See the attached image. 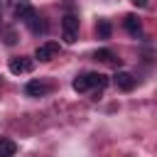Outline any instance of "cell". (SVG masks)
Wrapping results in <instances>:
<instances>
[{
	"label": "cell",
	"mask_w": 157,
	"mask_h": 157,
	"mask_svg": "<svg viewBox=\"0 0 157 157\" xmlns=\"http://www.w3.org/2000/svg\"><path fill=\"white\" fill-rule=\"evenodd\" d=\"M61 37H64L66 44H74L78 39V17L76 15L69 12V15L61 17Z\"/></svg>",
	"instance_id": "cell-1"
},
{
	"label": "cell",
	"mask_w": 157,
	"mask_h": 157,
	"mask_svg": "<svg viewBox=\"0 0 157 157\" xmlns=\"http://www.w3.org/2000/svg\"><path fill=\"white\" fill-rule=\"evenodd\" d=\"M56 54H59V42H42L34 49V59H39V61H52Z\"/></svg>",
	"instance_id": "cell-2"
},
{
	"label": "cell",
	"mask_w": 157,
	"mask_h": 157,
	"mask_svg": "<svg viewBox=\"0 0 157 157\" xmlns=\"http://www.w3.org/2000/svg\"><path fill=\"white\" fill-rule=\"evenodd\" d=\"M32 69H34V61H32L29 56H12V59H10V71H12L15 76L29 74Z\"/></svg>",
	"instance_id": "cell-3"
},
{
	"label": "cell",
	"mask_w": 157,
	"mask_h": 157,
	"mask_svg": "<svg viewBox=\"0 0 157 157\" xmlns=\"http://www.w3.org/2000/svg\"><path fill=\"white\" fill-rule=\"evenodd\" d=\"M113 83H115V88H118V91H125V93H128V91H132V88H135L137 78H135L130 71H118V74L113 76Z\"/></svg>",
	"instance_id": "cell-4"
},
{
	"label": "cell",
	"mask_w": 157,
	"mask_h": 157,
	"mask_svg": "<svg viewBox=\"0 0 157 157\" xmlns=\"http://www.w3.org/2000/svg\"><path fill=\"white\" fill-rule=\"evenodd\" d=\"M49 91H52V86H49L47 81H37V78H34V81H27V83H25V93H27V96H34V98L47 96Z\"/></svg>",
	"instance_id": "cell-5"
},
{
	"label": "cell",
	"mask_w": 157,
	"mask_h": 157,
	"mask_svg": "<svg viewBox=\"0 0 157 157\" xmlns=\"http://www.w3.org/2000/svg\"><path fill=\"white\" fill-rule=\"evenodd\" d=\"M25 25H27V27H29L34 34H44V32H47V22H44V20L37 15V10H32V12L25 17Z\"/></svg>",
	"instance_id": "cell-6"
},
{
	"label": "cell",
	"mask_w": 157,
	"mask_h": 157,
	"mask_svg": "<svg viewBox=\"0 0 157 157\" xmlns=\"http://www.w3.org/2000/svg\"><path fill=\"white\" fill-rule=\"evenodd\" d=\"M10 7H12V12H15V17L22 20V22H25V17L34 10V7L29 5V0H10Z\"/></svg>",
	"instance_id": "cell-7"
},
{
	"label": "cell",
	"mask_w": 157,
	"mask_h": 157,
	"mask_svg": "<svg viewBox=\"0 0 157 157\" xmlns=\"http://www.w3.org/2000/svg\"><path fill=\"white\" fill-rule=\"evenodd\" d=\"M123 27H125V32H128V34H132V37H137V34L142 32V22H140V17H137V15H125Z\"/></svg>",
	"instance_id": "cell-8"
},
{
	"label": "cell",
	"mask_w": 157,
	"mask_h": 157,
	"mask_svg": "<svg viewBox=\"0 0 157 157\" xmlns=\"http://www.w3.org/2000/svg\"><path fill=\"white\" fill-rule=\"evenodd\" d=\"M93 59H98V61H103V64H115V66L120 64V59H118L110 49H98V52L93 54Z\"/></svg>",
	"instance_id": "cell-9"
},
{
	"label": "cell",
	"mask_w": 157,
	"mask_h": 157,
	"mask_svg": "<svg viewBox=\"0 0 157 157\" xmlns=\"http://www.w3.org/2000/svg\"><path fill=\"white\" fill-rule=\"evenodd\" d=\"M88 76V83H91V88H105L108 86V76L105 74H96V71H91V74H86Z\"/></svg>",
	"instance_id": "cell-10"
},
{
	"label": "cell",
	"mask_w": 157,
	"mask_h": 157,
	"mask_svg": "<svg viewBox=\"0 0 157 157\" xmlns=\"http://www.w3.org/2000/svg\"><path fill=\"white\" fill-rule=\"evenodd\" d=\"M17 152V145L10 137H0V157H12Z\"/></svg>",
	"instance_id": "cell-11"
},
{
	"label": "cell",
	"mask_w": 157,
	"mask_h": 157,
	"mask_svg": "<svg viewBox=\"0 0 157 157\" xmlns=\"http://www.w3.org/2000/svg\"><path fill=\"white\" fill-rule=\"evenodd\" d=\"M71 86H74V91H76V93H86V91L91 88V83H88V76H86V74L76 76V78L71 81Z\"/></svg>",
	"instance_id": "cell-12"
},
{
	"label": "cell",
	"mask_w": 157,
	"mask_h": 157,
	"mask_svg": "<svg viewBox=\"0 0 157 157\" xmlns=\"http://www.w3.org/2000/svg\"><path fill=\"white\" fill-rule=\"evenodd\" d=\"M110 32H113L110 22H108V20H98V25H96V34H98L101 39H110Z\"/></svg>",
	"instance_id": "cell-13"
},
{
	"label": "cell",
	"mask_w": 157,
	"mask_h": 157,
	"mask_svg": "<svg viewBox=\"0 0 157 157\" xmlns=\"http://www.w3.org/2000/svg\"><path fill=\"white\" fill-rule=\"evenodd\" d=\"M130 2H132V5H137V7H145V5H147V0H130Z\"/></svg>",
	"instance_id": "cell-14"
},
{
	"label": "cell",
	"mask_w": 157,
	"mask_h": 157,
	"mask_svg": "<svg viewBox=\"0 0 157 157\" xmlns=\"http://www.w3.org/2000/svg\"><path fill=\"white\" fill-rule=\"evenodd\" d=\"M0 25H2V7H0Z\"/></svg>",
	"instance_id": "cell-15"
}]
</instances>
